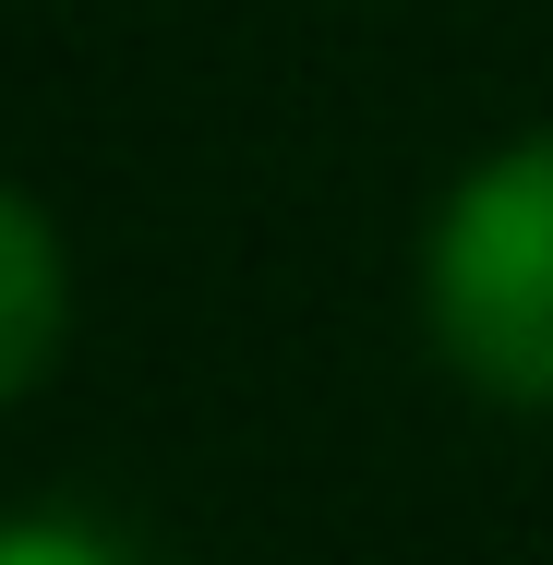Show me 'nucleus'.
I'll use <instances>...</instances> for the list:
<instances>
[{"label": "nucleus", "instance_id": "1", "mask_svg": "<svg viewBox=\"0 0 553 565\" xmlns=\"http://www.w3.org/2000/svg\"><path fill=\"white\" fill-rule=\"evenodd\" d=\"M434 338L481 397L553 409V132L481 157L434 217Z\"/></svg>", "mask_w": 553, "mask_h": 565}, {"label": "nucleus", "instance_id": "2", "mask_svg": "<svg viewBox=\"0 0 553 565\" xmlns=\"http://www.w3.org/2000/svg\"><path fill=\"white\" fill-rule=\"evenodd\" d=\"M61 313H73V277H61V241L49 217L0 181V409L61 361Z\"/></svg>", "mask_w": 553, "mask_h": 565}, {"label": "nucleus", "instance_id": "3", "mask_svg": "<svg viewBox=\"0 0 553 565\" xmlns=\"http://www.w3.org/2000/svg\"><path fill=\"white\" fill-rule=\"evenodd\" d=\"M0 565H132V542L97 518H0Z\"/></svg>", "mask_w": 553, "mask_h": 565}]
</instances>
